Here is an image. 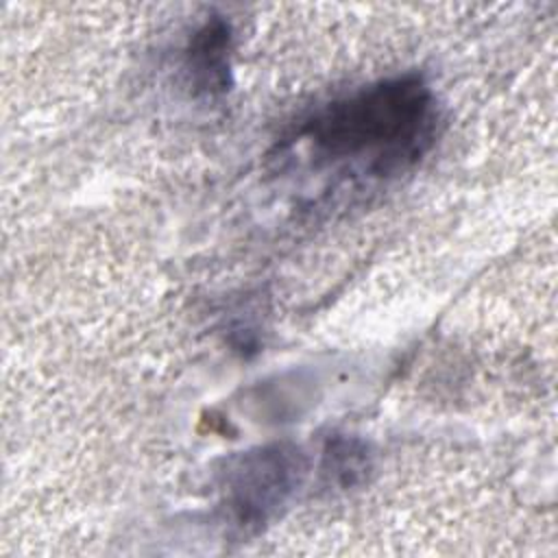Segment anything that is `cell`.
<instances>
[{
    "instance_id": "cell-1",
    "label": "cell",
    "mask_w": 558,
    "mask_h": 558,
    "mask_svg": "<svg viewBox=\"0 0 558 558\" xmlns=\"http://www.w3.org/2000/svg\"><path fill=\"white\" fill-rule=\"evenodd\" d=\"M432 94L421 76L408 74L362 87L320 109L303 129L329 157L379 150L377 166H399L429 140Z\"/></svg>"
},
{
    "instance_id": "cell-2",
    "label": "cell",
    "mask_w": 558,
    "mask_h": 558,
    "mask_svg": "<svg viewBox=\"0 0 558 558\" xmlns=\"http://www.w3.org/2000/svg\"><path fill=\"white\" fill-rule=\"evenodd\" d=\"M305 475V456L292 442H270L233 456L220 477L222 506L242 532H259L292 499Z\"/></svg>"
},
{
    "instance_id": "cell-3",
    "label": "cell",
    "mask_w": 558,
    "mask_h": 558,
    "mask_svg": "<svg viewBox=\"0 0 558 558\" xmlns=\"http://www.w3.org/2000/svg\"><path fill=\"white\" fill-rule=\"evenodd\" d=\"M231 26L222 17L207 20L190 39L185 68L192 87L205 96H220L229 89Z\"/></svg>"
},
{
    "instance_id": "cell-4",
    "label": "cell",
    "mask_w": 558,
    "mask_h": 558,
    "mask_svg": "<svg viewBox=\"0 0 558 558\" xmlns=\"http://www.w3.org/2000/svg\"><path fill=\"white\" fill-rule=\"evenodd\" d=\"M373 469L368 445L355 436L336 434L323 449L320 477L327 488H353L362 484Z\"/></svg>"
}]
</instances>
